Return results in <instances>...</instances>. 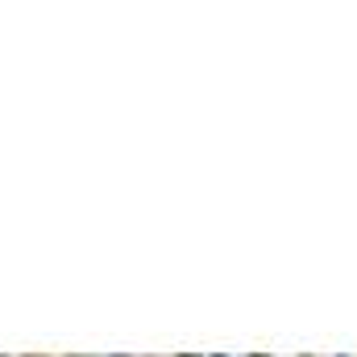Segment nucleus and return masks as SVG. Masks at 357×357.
I'll return each instance as SVG.
<instances>
[{"label":"nucleus","mask_w":357,"mask_h":357,"mask_svg":"<svg viewBox=\"0 0 357 357\" xmlns=\"http://www.w3.org/2000/svg\"><path fill=\"white\" fill-rule=\"evenodd\" d=\"M220 357H225V354H220Z\"/></svg>","instance_id":"obj_1"}]
</instances>
